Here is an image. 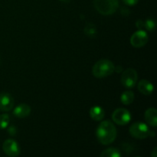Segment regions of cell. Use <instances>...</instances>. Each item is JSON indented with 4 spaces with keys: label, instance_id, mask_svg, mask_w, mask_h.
<instances>
[{
    "label": "cell",
    "instance_id": "d6986e66",
    "mask_svg": "<svg viewBox=\"0 0 157 157\" xmlns=\"http://www.w3.org/2000/svg\"><path fill=\"white\" fill-rule=\"evenodd\" d=\"M123 1H124V2L125 3L126 5H127V6H133L137 4L139 0H123Z\"/></svg>",
    "mask_w": 157,
    "mask_h": 157
},
{
    "label": "cell",
    "instance_id": "30bf717a",
    "mask_svg": "<svg viewBox=\"0 0 157 157\" xmlns=\"http://www.w3.org/2000/svg\"><path fill=\"white\" fill-rule=\"evenodd\" d=\"M145 120L149 125L153 127L157 126V110L155 107H150L147 109L145 112Z\"/></svg>",
    "mask_w": 157,
    "mask_h": 157
},
{
    "label": "cell",
    "instance_id": "277c9868",
    "mask_svg": "<svg viewBox=\"0 0 157 157\" xmlns=\"http://www.w3.org/2000/svg\"><path fill=\"white\" fill-rule=\"evenodd\" d=\"M130 133L133 137L138 140H144L152 136L153 131L149 129L147 124L141 122L134 123L130 127Z\"/></svg>",
    "mask_w": 157,
    "mask_h": 157
},
{
    "label": "cell",
    "instance_id": "9a60e30c",
    "mask_svg": "<svg viewBox=\"0 0 157 157\" xmlns=\"http://www.w3.org/2000/svg\"><path fill=\"white\" fill-rule=\"evenodd\" d=\"M84 32L87 36L90 37V38H94L96 37L98 31H97V28L93 23H87L85 25L84 29Z\"/></svg>",
    "mask_w": 157,
    "mask_h": 157
},
{
    "label": "cell",
    "instance_id": "ac0fdd59",
    "mask_svg": "<svg viewBox=\"0 0 157 157\" xmlns=\"http://www.w3.org/2000/svg\"><path fill=\"white\" fill-rule=\"evenodd\" d=\"M144 27L146 28L147 30L153 32L156 29V21H155V20L152 19V18H149L144 22Z\"/></svg>",
    "mask_w": 157,
    "mask_h": 157
},
{
    "label": "cell",
    "instance_id": "3957f363",
    "mask_svg": "<svg viewBox=\"0 0 157 157\" xmlns=\"http://www.w3.org/2000/svg\"><path fill=\"white\" fill-rule=\"evenodd\" d=\"M94 6L102 15H112L119 7V0H94Z\"/></svg>",
    "mask_w": 157,
    "mask_h": 157
},
{
    "label": "cell",
    "instance_id": "4fadbf2b",
    "mask_svg": "<svg viewBox=\"0 0 157 157\" xmlns=\"http://www.w3.org/2000/svg\"><path fill=\"white\" fill-rule=\"evenodd\" d=\"M89 113H90V117L95 121H100L103 120L104 117V114H105L104 109L99 106L92 107L89 111Z\"/></svg>",
    "mask_w": 157,
    "mask_h": 157
},
{
    "label": "cell",
    "instance_id": "2e32d148",
    "mask_svg": "<svg viewBox=\"0 0 157 157\" xmlns=\"http://www.w3.org/2000/svg\"><path fill=\"white\" fill-rule=\"evenodd\" d=\"M101 157H121V153L117 148H108L101 153Z\"/></svg>",
    "mask_w": 157,
    "mask_h": 157
},
{
    "label": "cell",
    "instance_id": "52a82bcc",
    "mask_svg": "<svg viewBox=\"0 0 157 157\" xmlns=\"http://www.w3.org/2000/svg\"><path fill=\"white\" fill-rule=\"evenodd\" d=\"M2 150L7 156L12 157L19 156L21 153V149L18 144L12 139H8L3 143Z\"/></svg>",
    "mask_w": 157,
    "mask_h": 157
},
{
    "label": "cell",
    "instance_id": "ba28073f",
    "mask_svg": "<svg viewBox=\"0 0 157 157\" xmlns=\"http://www.w3.org/2000/svg\"><path fill=\"white\" fill-rule=\"evenodd\" d=\"M149 37L145 31L139 30L133 34L130 38V44L134 48H142L148 42Z\"/></svg>",
    "mask_w": 157,
    "mask_h": 157
},
{
    "label": "cell",
    "instance_id": "8fae6325",
    "mask_svg": "<svg viewBox=\"0 0 157 157\" xmlns=\"http://www.w3.org/2000/svg\"><path fill=\"white\" fill-rule=\"evenodd\" d=\"M138 90L140 93H142L144 95H150L153 94L154 90V87L152 84L151 82H150L147 80H141L138 83Z\"/></svg>",
    "mask_w": 157,
    "mask_h": 157
},
{
    "label": "cell",
    "instance_id": "6da1fadb",
    "mask_svg": "<svg viewBox=\"0 0 157 157\" xmlns=\"http://www.w3.org/2000/svg\"><path fill=\"white\" fill-rule=\"evenodd\" d=\"M97 138L103 145H109L115 140L117 137V129L114 124L109 121L101 123L97 130Z\"/></svg>",
    "mask_w": 157,
    "mask_h": 157
},
{
    "label": "cell",
    "instance_id": "5bb4252c",
    "mask_svg": "<svg viewBox=\"0 0 157 157\" xmlns=\"http://www.w3.org/2000/svg\"><path fill=\"white\" fill-rule=\"evenodd\" d=\"M134 100V94L132 90H126L122 94L121 97V101L125 105L132 104Z\"/></svg>",
    "mask_w": 157,
    "mask_h": 157
},
{
    "label": "cell",
    "instance_id": "8992f818",
    "mask_svg": "<svg viewBox=\"0 0 157 157\" xmlns=\"http://www.w3.org/2000/svg\"><path fill=\"white\" fill-rule=\"evenodd\" d=\"M112 120L118 125H127L131 120V114L127 109L117 108L112 113Z\"/></svg>",
    "mask_w": 157,
    "mask_h": 157
},
{
    "label": "cell",
    "instance_id": "e0dca14e",
    "mask_svg": "<svg viewBox=\"0 0 157 157\" xmlns=\"http://www.w3.org/2000/svg\"><path fill=\"white\" fill-rule=\"evenodd\" d=\"M9 124V116L8 114L0 115V129H6Z\"/></svg>",
    "mask_w": 157,
    "mask_h": 157
},
{
    "label": "cell",
    "instance_id": "ffe728a7",
    "mask_svg": "<svg viewBox=\"0 0 157 157\" xmlns=\"http://www.w3.org/2000/svg\"><path fill=\"white\" fill-rule=\"evenodd\" d=\"M136 26L139 29H143L144 27V21H143L142 20H137L136 22Z\"/></svg>",
    "mask_w": 157,
    "mask_h": 157
},
{
    "label": "cell",
    "instance_id": "7402d4cb",
    "mask_svg": "<svg viewBox=\"0 0 157 157\" xmlns=\"http://www.w3.org/2000/svg\"><path fill=\"white\" fill-rule=\"evenodd\" d=\"M151 156H153V157L157 156V148L156 147H155L154 150H153V153H151Z\"/></svg>",
    "mask_w": 157,
    "mask_h": 157
},
{
    "label": "cell",
    "instance_id": "7a4b0ae2",
    "mask_svg": "<svg viewBox=\"0 0 157 157\" xmlns=\"http://www.w3.org/2000/svg\"><path fill=\"white\" fill-rule=\"evenodd\" d=\"M115 71L114 64L108 59H101L96 62L92 69L94 76L97 78H104L111 75Z\"/></svg>",
    "mask_w": 157,
    "mask_h": 157
},
{
    "label": "cell",
    "instance_id": "603a6c76",
    "mask_svg": "<svg viewBox=\"0 0 157 157\" xmlns=\"http://www.w3.org/2000/svg\"><path fill=\"white\" fill-rule=\"evenodd\" d=\"M60 1L63 2H66V3H68L70 2H71L72 0H60Z\"/></svg>",
    "mask_w": 157,
    "mask_h": 157
},
{
    "label": "cell",
    "instance_id": "44dd1931",
    "mask_svg": "<svg viewBox=\"0 0 157 157\" xmlns=\"http://www.w3.org/2000/svg\"><path fill=\"white\" fill-rule=\"evenodd\" d=\"M9 134H11V135L15 134V133H16V130H15V128L13 127V126H12V127H10L9 128Z\"/></svg>",
    "mask_w": 157,
    "mask_h": 157
},
{
    "label": "cell",
    "instance_id": "5b68a950",
    "mask_svg": "<svg viewBox=\"0 0 157 157\" xmlns=\"http://www.w3.org/2000/svg\"><path fill=\"white\" fill-rule=\"evenodd\" d=\"M138 75L136 70L133 68H128L123 72L121 75V84L127 88H132L136 85L137 82Z\"/></svg>",
    "mask_w": 157,
    "mask_h": 157
},
{
    "label": "cell",
    "instance_id": "9c48e42d",
    "mask_svg": "<svg viewBox=\"0 0 157 157\" xmlns=\"http://www.w3.org/2000/svg\"><path fill=\"white\" fill-rule=\"evenodd\" d=\"M15 104L13 98L8 93L0 94V110L7 112L12 110Z\"/></svg>",
    "mask_w": 157,
    "mask_h": 157
},
{
    "label": "cell",
    "instance_id": "7c38bea8",
    "mask_svg": "<svg viewBox=\"0 0 157 157\" xmlns=\"http://www.w3.org/2000/svg\"><path fill=\"white\" fill-rule=\"evenodd\" d=\"M31 113V107L26 104H21L17 106L13 111L14 116L18 118H25Z\"/></svg>",
    "mask_w": 157,
    "mask_h": 157
}]
</instances>
